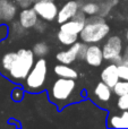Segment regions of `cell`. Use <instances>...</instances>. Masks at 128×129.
Masks as SVG:
<instances>
[{
    "mask_svg": "<svg viewBox=\"0 0 128 129\" xmlns=\"http://www.w3.org/2000/svg\"><path fill=\"white\" fill-rule=\"evenodd\" d=\"M35 62V56L29 49L6 52L0 59L1 69L14 80H24Z\"/></svg>",
    "mask_w": 128,
    "mask_h": 129,
    "instance_id": "obj_1",
    "label": "cell"
},
{
    "mask_svg": "<svg viewBox=\"0 0 128 129\" xmlns=\"http://www.w3.org/2000/svg\"><path fill=\"white\" fill-rule=\"evenodd\" d=\"M110 25L107 23L106 17L100 15L87 16L83 29L78 34L82 42L87 44H97L103 41L110 34Z\"/></svg>",
    "mask_w": 128,
    "mask_h": 129,
    "instance_id": "obj_2",
    "label": "cell"
},
{
    "mask_svg": "<svg viewBox=\"0 0 128 129\" xmlns=\"http://www.w3.org/2000/svg\"><path fill=\"white\" fill-rule=\"evenodd\" d=\"M75 91H76L75 79L59 77L52 84L49 92V96L54 104L66 105L72 100Z\"/></svg>",
    "mask_w": 128,
    "mask_h": 129,
    "instance_id": "obj_3",
    "label": "cell"
},
{
    "mask_svg": "<svg viewBox=\"0 0 128 129\" xmlns=\"http://www.w3.org/2000/svg\"><path fill=\"white\" fill-rule=\"evenodd\" d=\"M48 75V62L44 58L35 60L28 75L25 78V88L29 92H38L44 86Z\"/></svg>",
    "mask_w": 128,
    "mask_h": 129,
    "instance_id": "obj_4",
    "label": "cell"
},
{
    "mask_svg": "<svg viewBox=\"0 0 128 129\" xmlns=\"http://www.w3.org/2000/svg\"><path fill=\"white\" fill-rule=\"evenodd\" d=\"M32 6L38 14L39 18L45 20L47 23L56 20L59 8L54 0H38Z\"/></svg>",
    "mask_w": 128,
    "mask_h": 129,
    "instance_id": "obj_5",
    "label": "cell"
},
{
    "mask_svg": "<svg viewBox=\"0 0 128 129\" xmlns=\"http://www.w3.org/2000/svg\"><path fill=\"white\" fill-rule=\"evenodd\" d=\"M124 52V42L122 39L118 35L107 36L104 44L102 45V53L104 60L111 61L113 58L122 54Z\"/></svg>",
    "mask_w": 128,
    "mask_h": 129,
    "instance_id": "obj_6",
    "label": "cell"
},
{
    "mask_svg": "<svg viewBox=\"0 0 128 129\" xmlns=\"http://www.w3.org/2000/svg\"><path fill=\"white\" fill-rule=\"evenodd\" d=\"M78 10H79V2L77 0H67L61 6V8H59L56 20L59 24H62V23L72 19Z\"/></svg>",
    "mask_w": 128,
    "mask_h": 129,
    "instance_id": "obj_7",
    "label": "cell"
},
{
    "mask_svg": "<svg viewBox=\"0 0 128 129\" xmlns=\"http://www.w3.org/2000/svg\"><path fill=\"white\" fill-rule=\"evenodd\" d=\"M18 6L14 0H0V17L4 24H9L17 16Z\"/></svg>",
    "mask_w": 128,
    "mask_h": 129,
    "instance_id": "obj_8",
    "label": "cell"
},
{
    "mask_svg": "<svg viewBox=\"0 0 128 129\" xmlns=\"http://www.w3.org/2000/svg\"><path fill=\"white\" fill-rule=\"evenodd\" d=\"M84 60L87 64L92 67H100L103 62V53H102V48L98 44H90L86 50L85 59Z\"/></svg>",
    "mask_w": 128,
    "mask_h": 129,
    "instance_id": "obj_9",
    "label": "cell"
},
{
    "mask_svg": "<svg viewBox=\"0 0 128 129\" xmlns=\"http://www.w3.org/2000/svg\"><path fill=\"white\" fill-rule=\"evenodd\" d=\"M79 43L76 42L74 44L69 45L67 50H61L56 54V59L59 63H65V64H72L73 62L77 60V53H78V48Z\"/></svg>",
    "mask_w": 128,
    "mask_h": 129,
    "instance_id": "obj_10",
    "label": "cell"
},
{
    "mask_svg": "<svg viewBox=\"0 0 128 129\" xmlns=\"http://www.w3.org/2000/svg\"><path fill=\"white\" fill-rule=\"evenodd\" d=\"M39 16L36 14V11L33 9V7H28V8H23L19 11L18 15V22L20 23L24 28L31 29L33 28V26L35 25V23L38 22Z\"/></svg>",
    "mask_w": 128,
    "mask_h": 129,
    "instance_id": "obj_11",
    "label": "cell"
},
{
    "mask_svg": "<svg viewBox=\"0 0 128 129\" xmlns=\"http://www.w3.org/2000/svg\"><path fill=\"white\" fill-rule=\"evenodd\" d=\"M119 74H118V66L112 62L110 64L103 68V70L101 71V80L103 83H106L108 86H110L112 88L115 86V84L119 80Z\"/></svg>",
    "mask_w": 128,
    "mask_h": 129,
    "instance_id": "obj_12",
    "label": "cell"
},
{
    "mask_svg": "<svg viewBox=\"0 0 128 129\" xmlns=\"http://www.w3.org/2000/svg\"><path fill=\"white\" fill-rule=\"evenodd\" d=\"M93 93H94V96L97 98V100L99 101V102L107 103L111 100V96H112V88L101 80V82H99L97 84Z\"/></svg>",
    "mask_w": 128,
    "mask_h": 129,
    "instance_id": "obj_13",
    "label": "cell"
},
{
    "mask_svg": "<svg viewBox=\"0 0 128 129\" xmlns=\"http://www.w3.org/2000/svg\"><path fill=\"white\" fill-rule=\"evenodd\" d=\"M108 126L110 128H128V110L121 112V114H112L108 118Z\"/></svg>",
    "mask_w": 128,
    "mask_h": 129,
    "instance_id": "obj_14",
    "label": "cell"
},
{
    "mask_svg": "<svg viewBox=\"0 0 128 129\" xmlns=\"http://www.w3.org/2000/svg\"><path fill=\"white\" fill-rule=\"evenodd\" d=\"M53 73L56 74L58 77L62 78H72V79H76L78 77V73L76 69L70 67L69 64L65 63H58L53 67Z\"/></svg>",
    "mask_w": 128,
    "mask_h": 129,
    "instance_id": "obj_15",
    "label": "cell"
},
{
    "mask_svg": "<svg viewBox=\"0 0 128 129\" xmlns=\"http://www.w3.org/2000/svg\"><path fill=\"white\" fill-rule=\"evenodd\" d=\"M84 24H85V23L78 22V20H75V19L72 18V19H69V20H67V22L60 24V29L61 31L68 32V33L77 34V35H78V34L81 33V31L83 29Z\"/></svg>",
    "mask_w": 128,
    "mask_h": 129,
    "instance_id": "obj_16",
    "label": "cell"
},
{
    "mask_svg": "<svg viewBox=\"0 0 128 129\" xmlns=\"http://www.w3.org/2000/svg\"><path fill=\"white\" fill-rule=\"evenodd\" d=\"M98 5H99V13L98 15L102 16V17H107L110 15L111 10L118 6L119 0H97Z\"/></svg>",
    "mask_w": 128,
    "mask_h": 129,
    "instance_id": "obj_17",
    "label": "cell"
},
{
    "mask_svg": "<svg viewBox=\"0 0 128 129\" xmlns=\"http://www.w3.org/2000/svg\"><path fill=\"white\" fill-rule=\"evenodd\" d=\"M26 28L20 25V23L18 20L14 19L13 22L9 23V26H8V35L11 36L14 40H17V39H22L23 36H25L26 34Z\"/></svg>",
    "mask_w": 128,
    "mask_h": 129,
    "instance_id": "obj_18",
    "label": "cell"
},
{
    "mask_svg": "<svg viewBox=\"0 0 128 129\" xmlns=\"http://www.w3.org/2000/svg\"><path fill=\"white\" fill-rule=\"evenodd\" d=\"M57 39H58V41L62 45L69 47V45H72V44H74V43L77 42L79 36L77 35V34H72V33H68V32L61 31L60 29V31L57 33Z\"/></svg>",
    "mask_w": 128,
    "mask_h": 129,
    "instance_id": "obj_19",
    "label": "cell"
},
{
    "mask_svg": "<svg viewBox=\"0 0 128 129\" xmlns=\"http://www.w3.org/2000/svg\"><path fill=\"white\" fill-rule=\"evenodd\" d=\"M79 9L85 14L86 16H92L97 15L99 13V5L97 1L92 0V1H86L84 4L79 5Z\"/></svg>",
    "mask_w": 128,
    "mask_h": 129,
    "instance_id": "obj_20",
    "label": "cell"
},
{
    "mask_svg": "<svg viewBox=\"0 0 128 129\" xmlns=\"http://www.w3.org/2000/svg\"><path fill=\"white\" fill-rule=\"evenodd\" d=\"M32 51H33L34 56L38 57V58H44L45 56L49 54L50 47H49V44H47L45 42L41 41V42H38V43H35V44L33 45Z\"/></svg>",
    "mask_w": 128,
    "mask_h": 129,
    "instance_id": "obj_21",
    "label": "cell"
},
{
    "mask_svg": "<svg viewBox=\"0 0 128 129\" xmlns=\"http://www.w3.org/2000/svg\"><path fill=\"white\" fill-rule=\"evenodd\" d=\"M112 94L116 96H120L124 94H128V80L119 79L112 87Z\"/></svg>",
    "mask_w": 128,
    "mask_h": 129,
    "instance_id": "obj_22",
    "label": "cell"
},
{
    "mask_svg": "<svg viewBox=\"0 0 128 129\" xmlns=\"http://www.w3.org/2000/svg\"><path fill=\"white\" fill-rule=\"evenodd\" d=\"M117 107H118V109L121 110V111L128 110V94H124V95L118 96Z\"/></svg>",
    "mask_w": 128,
    "mask_h": 129,
    "instance_id": "obj_23",
    "label": "cell"
},
{
    "mask_svg": "<svg viewBox=\"0 0 128 129\" xmlns=\"http://www.w3.org/2000/svg\"><path fill=\"white\" fill-rule=\"evenodd\" d=\"M24 94H25L24 89L20 88V87H16V88H14L11 91V99L15 102H20L23 100V98H24Z\"/></svg>",
    "mask_w": 128,
    "mask_h": 129,
    "instance_id": "obj_24",
    "label": "cell"
},
{
    "mask_svg": "<svg viewBox=\"0 0 128 129\" xmlns=\"http://www.w3.org/2000/svg\"><path fill=\"white\" fill-rule=\"evenodd\" d=\"M33 28H34V31H35L36 33H39V34L44 33V32L47 31V28H48L47 22H45V20H43V19H41V18H39L38 22H36L35 25L33 26Z\"/></svg>",
    "mask_w": 128,
    "mask_h": 129,
    "instance_id": "obj_25",
    "label": "cell"
},
{
    "mask_svg": "<svg viewBox=\"0 0 128 129\" xmlns=\"http://www.w3.org/2000/svg\"><path fill=\"white\" fill-rule=\"evenodd\" d=\"M88 44L85 42H81L79 43V48H78V53H77V60H84L85 59V54H86V50H87Z\"/></svg>",
    "mask_w": 128,
    "mask_h": 129,
    "instance_id": "obj_26",
    "label": "cell"
},
{
    "mask_svg": "<svg viewBox=\"0 0 128 129\" xmlns=\"http://www.w3.org/2000/svg\"><path fill=\"white\" fill-rule=\"evenodd\" d=\"M118 74L120 79L128 80V64H118Z\"/></svg>",
    "mask_w": 128,
    "mask_h": 129,
    "instance_id": "obj_27",
    "label": "cell"
},
{
    "mask_svg": "<svg viewBox=\"0 0 128 129\" xmlns=\"http://www.w3.org/2000/svg\"><path fill=\"white\" fill-rule=\"evenodd\" d=\"M8 38V26L7 24H0V42Z\"/></svg>",
    "mask_w": 128,
    "mask_h": 129,
    "instance_id": "obj_28",
    "label": "cell"
},
{
    "mask_svg": "<svg viewBox=\"0 0 128 129\" xmlns=\"http://www.w3.org/2000/svg\"><path fill=\"white\" fill-rule=\"evenodd\" d=\"M125 36H126V40L128 41V28L126 29V34H125Z\"/></svg>",
    "mask_w": 128,
    "mask_h": 129,
    "instance_id": "obj_29",
    "label": "cell"
},
{
    "mask_svg": "<svg viewBox=\"0 0 128 129\" xmlns=\"http://www.w3.org/2000/svg\"><path fill=\"white\" fill-rule=\"evenodd\" d=\"M124 52H126V53L128 54V45H127V47H126V49H125V50H124Z\"/></svg>",
    "mask_w": 128,
    "mask_h": 129,
    "instance_id": "obj_30",
    "label": "cell"
},
{
    "mask_svg": "<svg viewBox=\"0 0 128 129\" xmlns=\"http://www.w3.org/2000/svg\"><path fill=\"white\" fill-rule=\"evenodd\" d=\"M32 1H33V4H34V2H35V1H38V0H32Z\"/></svg>",
    "mask_w": 128,
    "mask_h": 129,
    "instance_id": "obj_31",
    "label": "cell"
},
{
    "mask_svg": "<svg viewBox=\"0 0 128 129\" xmlns=\"http://www.w3.org/2000/svg\"><path fill=\"white\" fill-rule=\"evenodd\" d=\"M0 24H2V22H1V17H0Z\"/></svg>",
    "mask_w": 128,
    "mask_h": 129,
    "instance_id": "obj_32",
    "label": "cell"
},
{
    "mask_svg": "<svg viewBox=\"0 0 128 129\" xmlns=\"http://www.w3.org/2000/svg\"><path fill=\"white\" fill-rule=\"evenodd\" d=\"M14 1H15V2H18V1H19V0H14Z\"/></svg>",
    "mask_w": 128,
    "mask_h": 129,
    "instance_id": "obj_33",
    "label": "cell"
},
{
    "mask_svg": "<svg viewBox=\"0 0 128 129\" xmlns=\"http://www.w3.org/2000/svg\"><path fill=\"white\" fill-rule=\"evenodd\" d=\"M63 1H67V0H63Z\"/></svg>",
    "mask_w": 128,
    "mask_h": 129,
    "instance_id": "obj_34",
    "label": "cell"
}]
</instances>
